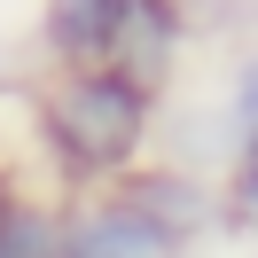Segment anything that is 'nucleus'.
Segmentation results:
<instances>
[{"label": "nucleus", "instance_id": "1", "mask_svg": "<svg viewBox=\"0 0 258 258\" xmlns=\"http://www.w3.org/2000/svg\"><path fill=\"white\" fill-rule=\"evenodd\" d=\"M47 125H55L71 164L102 172V164L133 157V141H141V86H125L117 71H86V79H71L47 102Z\"/></svg>", "mask_w": 258, "mask_h": 258}, {"label": "nucleus", "instance_id": "2", "mask_svg": "<svg viewBox=\"0 0 258 258\" xmlns=\"http://www.w3.org/2000/svg\"><path fill=\"white\" fill-rule=\"evenodd\" d=\"M164 250H172V235L141 204H102L63 235V258H164Z\"/></svg>", "mask_w": 258, "mask_h": 258}, {"label": "nucleus", "instance_id": "3", "mask_svg": "<svg viewBox=\"0 0 258 258\" xmlns=\"http://www.w3.org/2000/svg\"><path fill=\"white\" fill-rule=\"evenodd\" d=\"M110 55L125 63L117 71L125 86L157 79V71L172 63V16H164L157 0H125V8H117V32H110Z\"/></svg>", "mask_w": 258, "mask_h": 258}, {"label": "nucleus", "instance_id": "4", "mask_svg": "<svg viewBox=\"0 0 258 258\" xmlns=\"http://www.w3.org/2000/svg\"><path fill=\"white\" fill-rule=\"evenodd\" d=\"M117 8L125 0H55V39L71 55H102L110 32H117Z\"/></svg>", "mask_w": 258, "mask_h": 258}, {"label": "nucleus", "instance_id": "5", "mask_svg": "<svg viewBox=\"0 0 258 258\" xmlns=\"http://www.w3.org/2000/svg\"><path fill=\"white\" fill-rule=\"evenodd\" d=\"M242 196H250V211H258V157H250V172H242Z\"/></svg>", "mask_w": 258, "mask_h": 258}]
</instances>
